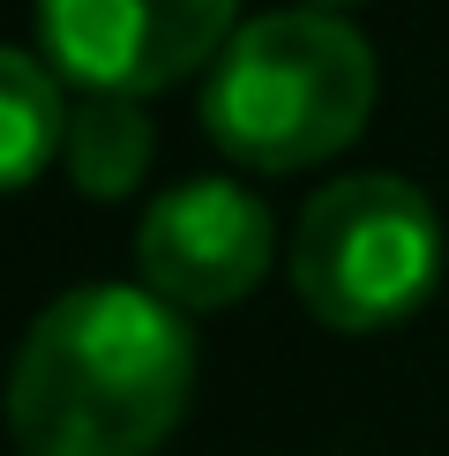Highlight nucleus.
I'll return each mask as SVG.
<instances>
[{
    "label": "nucleus",
    "instance_id": "obj_1",
    "mask_svg": "<svg viewBox=\"0 0 449 456\" xmlns=\"http://www.w3.org/2000/svg\"><path fill=\"white\" fill-rule=\"evenodd\" d=\"M195 396V330L150 284H75L8 367L15 456H158Z\"/></svg>",
    "mask_w": 449,
    "mask_h": 456
},
{
    "label": "nucleus",
    "instance_id": "obj_2",
    "mask_svg": "<svg viewBox=\"0 0 449 456\" xmlns=\"http://www.w3.org/2000/svg\"><path fill=\"white\" fill-rule=\"evenodd\" d=\"M374 53L330 8H277L233 30L202 83V127L248 173H307L360 142Z\"/></svg>",
    "mask_w": 449,
    "mask_h": 456
},
{
    "label": "nucleus",
    "instance_id": "obj_3",
    "mask_svg": "<svg viewBox=\"0 0 449 456\" xmlns=\"http://www.w3.org/2000/svg\"><path fill=\"white\" fill-rule=\"evenodd\" d=\"M442 284V217L397 173H345L299 210L292 292L322 330H397Z\"/></svg>",
    "mask_w": 449,
    "mask_h": 456
},
{
    "label": "nucleus",
    "instance_id": "obj_4",
    "mask_svg": "<svg viewBox=\"0 0 449 456\" xmlns=\"http://www.w3.org/2000/svg\"><path fill=\"white\" fill-rule=\"evenodd\" d=\"M240 0H37V61L83 98H158L210 68Z\"/></svg>",
    "mask_w": 449,
    "mask_h": 456
},
{
    "label": "nucleus",
    "instance_id": "obj_5",
    "mask_svg": "<svg viewBox=\"0 0 449 456\" xmlns=\"http://www.w3.org/2000/svg\"><path fill=\"white\" fill-rule=\"evenodd\" d=\"M277 262V217L240 180H187L135 224V270L180 314L240 307Z\"/></svg>",
    "mask_w": 449,
    "mask_h": 456
},
{
    "label": "nucleus",
    "instance_id": "obj_6",
    "mask_svg": "<svg viewBox=\"0 0 449 456\" xmlns=\"http://www.w3.org/2000/svg\"><path fill=\"white\" fill-rule=\"evenodd\" d=\"M158 158V127H150L143 98H75L68 105V142L61 165L75 180V195L90 202H127Z\"/></svg>",
    "mask_w": 449,
    "mask_h": 456
},
{
    "label": "nucleus",
    "instance_id": "obj_7",
    "mask_svg": "<svg viewBox=\"0 0 449 456\" xmlns=\"http://www.w3.org/2000/svg\"><path fill=\"white\" fill-rule=\"evenodd\" d=\"M68 142V98L61 75L30 61L23 45H0V195L30 187Z\"/></svg>",
    "mask_w": 449,
    "mask_h": 456
},
{
    "label": "nucleus",
    "instance_id": "obj_8",
    "mask_svg": "<svg viewBox=\"0 0 449 456\" xmlns=\"http://www.w3.org/2000/svg\"><path fill=\"white\" fill-rule=\"evenodd\" d=\"M307 8H330L337 15V8H360V0H307Z\"/></svg>",
    "mask_w": 449,
    "mask_h": 456
}]
</instances>
